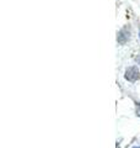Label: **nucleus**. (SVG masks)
Masks as SVG:
<instances>
[{"mask_svg":"<svg viewBox=\"0 0 140 148\" xmlns=\"http://www.w3.org/2000/svg\"><path fill=\"white\" fill-rule=\"evenodd\" d=\"M125 79L129 82H137L139 79V71L135 67H130L125 71Z\"/></svg>","mask_w":140,"mask_h":148,"instance_id":"obj_1","label":"nucleus"},{"mask_svg":"<svg viewBox=\"0 0 140 148\" xmlns=\"http://www.w3.org/2000/svg\"><path fill=\"white\" fill-rule=\"evenodd\" d=\"M134 148H140V147H134Z\"/></svg>","mask_w":140,"mask_h":148,"instance_id":"obj_2","label":"nucleus"}]
</instances>
